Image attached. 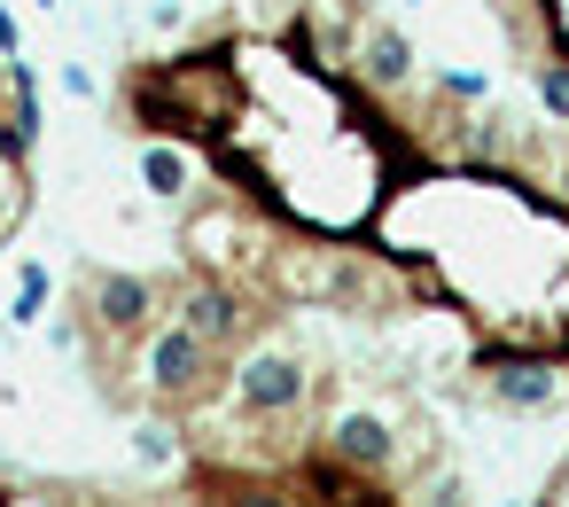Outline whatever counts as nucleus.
Here are the masks:
<instances>
[{"label": "nucleus", "mask_w": 569, "mask_h": 507, "mask_svg": "<svg viewBox=\"0 0 569 507\" xmlns=\"http://www.w3.org/2000/svg\"><path fill=\"white\" fill-rule=\"evenodd\" d=\"M429 507H437V499H429Z\"/></svg>", "instance_id": "nucleus-18"}, {"label": "nucleus", "mask_w": 569, "mask_h": 507, "mask_svg": "<svg viewBox=\"0 0 569 507\" xmlns=\"http://www.w3.org/2000/svg\"><path fill=\"white\" fill-rule=\"evenodd\" d=\"M219 507H289V499H281V491H266V484H242V491H227Z\"/></svg>", "instance_id": "nucleus-13"}, {"label": "nucleus", "mask_w": 569, "mask_h": 507, "mask_svg": "<svg viewBox=\"0 0 569 507\" xmlns=\"http://www.w3.org/2000/svg\"><path fill=\"white\" fill-rule=\"evenodd\" d=\"M351 63H359V79L375 87V95H398L406 79H413V48H406V32L398 24H359V48H351Z\"/></svg>", "instance_id": "nucleus-5"}, {"label": "nucleus", "mask_w": 569, "mask_h": 507, "mask_svg": "<svg viewBox=\"0 0 569 507\" xmlns=\"http://www.w3.org/2000/svg\"><path fill=\"white\" fill-rule=\"evenodd\" d=\"M305 390H312V375H305L289 351H250V359L234 367V398H242L250 414H297Z\"/></svg>", "instance_id": "nucleus-2"}, {"label": "nucleus", "mask_w": 569, "mask_h": 507, "mask_svg": "<svg viewBox=\"0 0 569 507\" xmlns=\"http://www.w3.org/2000/svg\"><path fill=\"white\" fill-rule=\"evenodd\" d=\"M188 180H196V172H188V149H180V141H149V149H141V188H149V196L172 203V196H188Z\"/></svg>", "instance_id": "nucleus-8"}, {"label": "nucleus", "mask_w": 569, "mask_h": 507, "mask_svg": "<svg viewBox=\"0 0 569 507\" xmlns=\"http://www.w3.org/2000/svg\"><path fill=\"white\" fill-rule=\"evenodd\" d=\"M437 95H452V102H483L491 79H483V71H452V63H437Z\"/></svg>", "instance_id": "nucleus-11"}, {"label": "nucleus", "mask_w": 569, "mask_h": 507, "mask_svg": "<svg viewBox=\"0 0 569 507\" xmlns=\"http://www.w3.org/2000/svg\"><path fill=\"white\" fill-rule=\"evenodd\" d=\"M87 312H94V328H110V336H141L149 312H157V289H149L141 274H94Z\"/></svg>", "instance_id": "nucleus-3"}, {"label": "nucleus", "mask_w": 569, "mask_h": 507, "mask_svg": "<svg viewBox=\"0 0 569 507\" xmlns=\"http://www.w3.org/2000/svg\"><path fill=\"white\" fill-rule=\"evenodd\" d=\"M40 9H63V0H40Z\"/></svg>", "instance_id": "nucleus-15"}, {"label": "nucleus", "mask_w": 569, "mask_h": 507, "mask_svg": "<svg viewBox=\"0 0 569 507\" xmlns=\"http://www.w3.org/2000/svg\"><path fill=\"white\" fill-rule=\"evenodd\" d=\"M561 484H569V460H561Z\"/></svg>", "instance_id": "nucleus-16"}, {"label": "nucleus", "mask_w": 569, "mask_h": 507, "mask_svg": "<svg viewBox=\"0 0 569 507\" xmlns=\"http://www.w3.org/2000/svg\"><path fill=\"white\" fill-rule=\"evenodd\" d=\"M413 9H429V0H413Z\"/></svg>", "instance_id": "nucleus-17"}, {"label": "nucleus", "mask_w": 569, "mask_h": 507, "mask_svg": "<svg viewBox=\"0 0 569 507\" xmlns=\"http://www.w3.org/2000/svg\"><path fill=\"white\" fill-rule=\"evenodd\" d=\"M133 453H141L149 468H164V460H172V429H157V421H149V429L133 437Z\"/></svg>", "instance_id": "nucleus-12"}, {"label": "nucleus", "mask_w": 569, "mask_h": 507, "mask_svg": "<svg viewBox=\"0 0 569 507\" xmlns=\"http://www.w3.org/2000/svg\"><path fill=\"white\" fill-rule=\"evenodd\" d=\"M499 9H515V0H491V17H499Z\"/></svg>", "instance_id": "nucleus-14"}, {"label": "nucleus", "mask_w": 569, "mask_h": 507, "mask_svg": "<svg viewBox=\"0 0 569 507\" xmlns=\"http://www.w3.org/2000/svg\"><path fill=\"white\" fill-rule=\"evenodd\" d=\"M180 328H196L203 344H234V336H242V297H234L227 281H211V274H188V289H180Z\"/></svg>", "instance_id": "nucleus-4"}, {"label": "nucleus", "mask_w": 569, "mask_h": 507, "mask_svg": "<svg viewBox=\"0 0 569 507\" xmlns=\"http://www.w3.org/2000/svg\"><path fill=\"white\" fill-rule=\"evenodd\" d=\"M483 375H491V398H499V406H522V414H530V406L553 398V367H546V359H499V367H483Z\"/></svg>", "instance_id": "nucleus-6"}, {"label": "nucleus", "mask_w": 569, "mask_h": 507, "mask_svg": "<svg viewBox=\"0 0 569 507\" xmlns=\"http://www.w3.org/2000/svg\"><path fill=\"white\" fill-rule=\"evenodd\" d=\"M530 95H538V110L553 126H569V56H538L530 63Z\"/></svg>", "instance_id": "nucleus-9"}, {"label": "nucleus", "mask_w": 569, "mask_h": 507, "mask_svg": "<svg viewBox=\"0 0 569 507\" xmlns=\"http://www.w3.org/2000/svg\"><path fill=\"white\" fill-rule=\"evenodd\" d=\"M336 453H343L351 468H390L398 445H390V421H382V414H343V421H336Z\"/></svg>", "instance_id": "nucleus-7"}, {"label": "nucleus", "mask_w": 569, "mask_h": 507, "mask_svg": "<svg viewBox=\"0 0 569 507\" xmlns=\"http://www.w3.org/2000/svg\"><path fill=\"white\" fill-rule=\"evenodd\" d=\"M40 312H48V266H24V274H17V305H9V320L32 328Z\"/></svg>", "instance_id": "nucleus-10"}, {"label": "nucleus", "mask_w": 569, "mask_h": 507, "mask_svg": "<svg viewBox=\"0 0 569 507\" xmlns=\"http://www.w3.org/2000/svg\"><path fill=\"white\" fill-rule=\"evenodd\" d=\"M211 375H219V344H203L196 328L172 320V328L149 344V382H157V398H203Z\"/></svg>", "instance_id": "nucleus-1"}]
</instances>
